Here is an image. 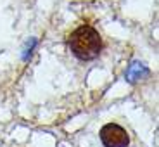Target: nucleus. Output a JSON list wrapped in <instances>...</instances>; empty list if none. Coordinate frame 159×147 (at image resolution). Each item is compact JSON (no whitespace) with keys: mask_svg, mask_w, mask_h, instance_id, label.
I'll use <instances>...</instances> for the list:
<instances>
[{"mask_svg":"<svg viewBox=\"0 0 159 147\" xmlns=\"http://www.w3.org/2000/svg\"><path fill=\"white\" fill-rule=\"evenodd\" d=\"M68 47L80 61H93L102 50V38L90 24H81L68 36Z\"/></svg>","mask_w":159,"mask_h":147,"instance_id":"f257e3e1","label":"nucleus"},{"mask_svg":"<svg viewBox=\"0 0 159 147\" xmlns=\"http://www.w3.org/2000/svg\"><path fill=\"white\" fill-rule=\"evenodd\" d=\"M100 140L106 147H128L130 144L126 130L116 123H107L100 128Z\"/></svg>","mask_w":159,"mask_h":147,"instance_id":"f03ea898","label":"nucleus"}]
</instances>
